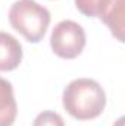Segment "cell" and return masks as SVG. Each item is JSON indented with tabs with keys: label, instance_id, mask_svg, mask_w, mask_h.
Returning a JSON list of instances; mask_svg holds the SVG:
<instances>
[{
	"label": "cell",
	"instance_id": "1",
	"mask_svg": "<svg viewBox=\"0 0 125 126\" xmlns=\"http://www.w3.org/2000/svg\"><path fill=\"white\" fill-rule=\"evenodd\" d=\"M65 110L78 120H90L102 114L106 106V94L100 84L90 78L71 81L62 95Z\"/></svg>",
	"mask_w": 125,
	"mask_h": 126
},
{
	"label": "cell",
	"instance_id": "2",
	"mask_svg": "<svg viewBox=\"0 0 125 126\" xmlns=\"http://www.w3.org/2000/svg\"><path fill=\"white\" fill-rule=\"evenodd\" d=\"M9 22L30 43H40L50 25V12L35 0H18L9 9Z\"/></svg>",
	"mask_w": 125,
	"mask_h": 126
},
{
	"label": "cell",
	"instance_id": "3",
	"mask_svg": "<svg viewBox=\"0 0 125 126\" xmlns=\"http://www.w3.org/2000/svg\"><path fill=\"white\" fill-rule=\"evenodd\" d=\"M85 31L74 21H61L52 31L50 47L53 53L62 59L78 57L85 47Z\"/></svg>",
	"mask_w": 125,
	"mask_h": 126
},
{
	"label": "cell",
	"instance_id": "4",
	"mask_svg": "<svg viewBox=\"0 0 125 126\" xmlns=\"http://www.w3.org/2000/svg\"><path fill=\"white\" fill-rule=\"evenodd\" d=\"M22 60V46L9 32L0 31V72H9Z\"/></svg>",
	"mask_w": 125,
	"mask_h": 126
},
{
	"label": "cell",
	"instance_id": "5",
	"mask_svg": "<svg viewBox=\"0 0 125 126\" xmlns=\"http://www.w3.org/2000/svg\"><path fill=\"white\" fill-rule=\"evenodd\" d=\"M18 114V104L13 94V87L9 81L0 76V126H12Z\"/></svg>",
	"mask_w": 125,
	"mask_h": 126
},
{
	"label": "cell",
	"instance_id": "6",
	"mask_svg": "<svg viewBox=\"0 0 125 126\" xmlns=\"http://www.w3.org/2000/svg\"><path fill=\"white\" fill-rule=\"evenodd\" d=\"M124 15H125V0H113L110 7L100 18L118 41H124Z\"/></svg>",
	"mask_w": 125,
	"mask_h": 126
},
{
	"label": "cell",
	"instance_id": "7",
	"mask_svg": "<svg viewBox=\"0 0 125 126\" xmlns=\"http://www.w3.org/2000/svg\"><path fill=\"white\" fill-rule=\"evenodd\" d=\"M113 0H75L77 9L90 18H102Z\"/></svg>",
	"mask_w": 125,
	"mask_h": 126
},
{
	"label": "cell",
	"instance_id": "8",
	"mask_svg": "<svg viewBox=\"0 0 125 126\" xmlns=\"http://www.w3.org/2000/svg\"><path fill=\"white\" fill-rule=\"evenodd\" d=\"M32 126H65V122L59 113L46 110L37 114V117L32 122Z\"/></svg>",
	"mask_w": 125,
	"mask_h": 126
}]
</instances>
